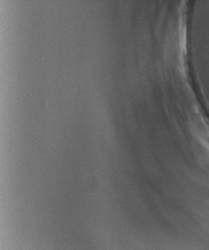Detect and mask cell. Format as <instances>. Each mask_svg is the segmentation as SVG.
<instances>
[{
  "label": "cell",
  "instance_id": "1",
  "mask_svg": "<svg viewBox=\"0 0 209 250\" xmlns=\"http://www.w3.org/2000/svg\"><path fill=\"white\" fill-rule=\"evenodd\" d=\"M204 143L207 145V148L209 149V136H206V140L204 141Z\"/></svg>",
  "mask_w": 209,
  "mask_h": 250
}]
</instances>
